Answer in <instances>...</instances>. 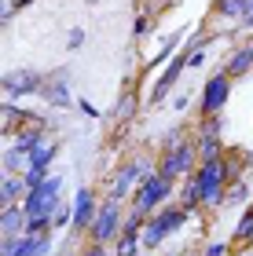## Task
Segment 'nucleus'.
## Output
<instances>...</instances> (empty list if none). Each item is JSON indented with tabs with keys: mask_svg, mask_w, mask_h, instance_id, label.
<instances>
[{
	"mask_svg": "<svg viewBox=\"0 0 253 256\" xmlns=\"http://www.w3.org/2000/svg\"><path fill=\"white\" fill-rule=\"evenodd\" d=\"M30 227V216L22 205H4V212H0V230H4V238H22Z\"/></svg>",
	"mask_w": 253,
	"mask_h": 256,
	"instance_id": "obj_14",
	"label": "nucleus"
},
{
	"mask_svg": "<svg viewBox=\"0 0 253 256\" xmlns=\"http://www.w3.org/2000/svg\"><path fill=\"white\" fill-rule=\"evenodd\" d=\"M125 208L121 202H114V198H107V202L99 205V216H96V224H92V230H88V242L92 246H114V242L121 238V230H125Z\"/></svg>",
	"mask_w": 253,
	"mask_h": 256,
	"instance_id": "obj_4",
	"label": "nucleus"
},
{
	"mask_svg": "<svg viewBox=\"0 0 253 256\" xmlns=\"http://www.w3.org/2000/svg\"><path fill=\"white\" fill-rule=\"evenodd\" d=\"M154 172H158V161H151V158H132V161H125V165L110 176V194H107V198L121 202V198L136 194L147 180L154 176Z\"/></svg>",
	"mask_w": 253,
	"mask_h": 256,
	"instance_id": "obj_3",
	"label": "nucleus"
},
{
	"mask_svg": "<svg viewBox=\"0 0 253 256\" xmlns=\"http://www.w3.org/2000/svg\"><path fill=\"white\" fill-rule=\"evenodd\" d=\"M92 4H96V0H92Z\"/></svg>",
	"mask_w": 253,
	"mask_h": 256,
	"instance_id": "obj_33",
	"label": "nucleus"
},
{
	"mask_svg": "<svg viewBox=\"0 0 253 256\" xmlns=\"http://www.w3.org/2000/svg\"><path fill=\"white\" fill-rule=\"evenodd\" d=\"M63 187H66V176H48L41 187H33L26 194V202H22L26 216L30 220H48L52 224V216L59 212V205H63Z\"/></svg>",
	"mask_w": 253,
	"mask_h": 256,
	"instance_id": "obj_2",
	"label": "nucleus"
},
{
	"mask_svg": "<svg viewBox=\"0 0 253 256\" xmlns=\"http://www.w3.org/2000/svg\"><path fill=\"white\" fill-rule=\"evenodd\" d=\"M216 15H220V18H231V22H242L246 0H216Z\"/></svg>",
	"mask_w": 253,
	"mask_h": 256,
	"instance_id": "obj_20",
	"label": "nucleus"
},
{
	"mask_svg": "<svg viewBox=\"0 0 253 256\" xmlns=\"http://www.w3.org/2000/svg\"><path fill=\"white\" fill-rule=\"evenodd\" d=\"M147 30H151V15H147V11H140V18L132 22V33L143 40V37H147Z\"/></svg>",
	"mask_w": 253,
	"mask_h": 256,
	"instance_id": "obj_24",
	"label": "nucleus"
},
{
	"mask_svg": "<svg viewBox=\"0 0 253 256\" xmlns=\"http://www.w3.org/2000/svg\"><path fill=\"white\" fill-rule=\"evenodd\" d=\"M77 256H114V249H107V246H92V242H88V246L77 252Z\"/></svg>",
	"mask_w": 253,
	"mask_h": 256,
	"instance_id": "obj_25",
	"label": "nucleus"
},
{
	"mask_svg": "<svg viewBox=\"0 0 253 256\" xmlns=\"http://www.w3.org/2000/svg\"><path fill=\"white\" fill-rule=\"evenodd\" d=\"M194 212H187L183 205H165V208H158V212L147 220V227H143V234H140V242H143V249H162V242L165 238H172L176 230L187 224Z\"/></svg>",
	"mask_w": 253,
	"mask_h": 256,
	"instance_id": "obj_1",
	"label": "nucleus"
},
{
	"mask_svg": "<svg viewBox=\"0 0 253 256\" xmlns=\"http://www.w3.org/2000/svg\"><path fill=\"white\" fill-rule=\"evenodd\" d=\"M26 194H30L26 180L4 172V180H0V198H4V205H22V202H26Z\"/></svg>",
	"mask_w": 253,
	"mask_h": 256,
	"instance_id": "obj_16",
	"label": "nucleus"
},
{
	"mask_svg": "<svg viewBox=\"0 0 253 256\" xmlns=\"http://www.w3.org/2000/svg\"><path fill=\"white\" fill-rule=\"evenodd\" d=\"M55 154H59V143H55V139H44V143L30 154V172H48Z\"/></svg>",
	"mask_w": 253,
	"mask_h": 256,
	"instance_id": "obj_17",
	"label": "nucleus"
},
{
	"mask_svg": "<svg viewBox=\"0 0 253 256\" xmlns=\"http://www.w3.org/2000/svg\"><path fill=\"white\" fill-rule=\"evenodd\" d=\"M231 84L235 80L224 74H213L209 80H205V88H202V96H198V118H220L224 106H227V99H231Z\"/></svg>",
	"mask_w": 253,
	"mask_h": 256,
	"instance_id": "obj_7",
	"label": "nucleus"
},
{
	"mask_svg": "<svg viewBox=\"0 0 253 256\" xmlns=\"http://www.w3.org/2000/svg\"><path fill=\"white\" fill-rule=\"evenodd\" d=\"M74 224H70V238H88V230H92V224H96V216H99V194L92 190V187H77V194H74Z\"/></svg>",
	"mask_w": 253,
	"mask_h": 256,
	"instance_id": "obj_9",
	"label": "nucleus"
},
{
	"mask_svg": "<svg viewBox=\"0 0 253 256\" xmlns=\"http://www.w3.org/2000/svg\"><path fill=\"white\" fill-rule=\"evenodd\" d=\"M172 190H176V183L172 180H165V176H154L143 183L140 190L132 194V208H140V212H147V216H154L158 208H165V202L172 198Z\"/></svg>",
	"mask_w": 253,
	"mask_h": 256,
	"instance_id": "obj_8",
	"label": "nucleus"
},
{
	"mask_svg": "<svg viewBox=\"0 0 253 256\" xmlns=\"http://www.w3.org/2000/svg\"><path fill=\"white\" fill-rule=\"evenodd\" d=\"M183 70H187V52H180L176 59H172V62L162 70V77H158V80H154V88H151V102H162V99L169 96V88L180 80Z\"/></svg>",
	"mask_w": 253,
	"mask_h": 256,
	"instance_id": "obj_13",
	"label": "nucleus"
},
{
	"mask_svg": "<svg viewBox=\"0 0 253 256\" xmlns=\"http://www.w3.org/2000/svg\"><path fill=\"white\" fill-rule=\"evenodd\" d=\"M227 252H231L227 242H209V246H205V256H227Z\"/></svg>",
	"mask_w": 253,
	"mask_h": 256,
	"instance_id": "obj_26",
	"label": "nucleus"
},
{
	"mask_svg": "<svg viewBox=\"0 0 253 256\" xmlns=\"http://www.w3.org/2000/svg\"><path fill=\"white\" fill-rule=\"evenodd\" d=\"M253 70V48L249 44H238V48L227 55V62H224V74L231 77V80H238V77H246Z\"/></svg>",
	"mask_w": 253,
	"mask_h": 256,
	"instance_id": "obj_15",
	"label": "nucleus"
},
{
	"mask_svg": "<svg viewBox=\"0 0 253 256\" xmlns=\"http://www.w3.org/2000/svg\"><path fill=\"white\" fill-rule=\"evenodd\" d=\"M41 99L48 102V106H59V110H70L74 106V96H70V80H66V70H52L48 77H44V92Z\"/></svg>",
	"mask_w": 253,
	"mask_h": 256,
	"instance_id": "obj_12",
	"label": "nucleus"
},
{
	"mask_svg": "<svg viewBox=\"0 0 253 256\" xmlns=\"http://www.w3.org/2000/svg\"><path fill=\"white\" fill-rule=\"evenodd\" d=\"M249 234H253V205L242 208V216H238V227H235V246H249Z\"/></svg>",
	"mask_w": 253,
	"mask_h": 256,
	"instance_id": "obj_18",
	"label": "nucleus"
},
{
	"mask_svg": "<svg viewBox=\"0 0 253 256\" xmlns=\"http://www.w3.org/2000/svg\"><path fill=\"white\" fill-rule=\"evenodd\" d=\"M41 92H44V74H37V70H8L4 74V102L41 96Z\"/></svg>",
	"mask_w": 253,
	"mask_h": 256,
	"instance_id": "obj_10",
	"label": "nucleus"
},
{
	"mask_svg": "<svg viewBox=\"0 0 253 256\" xmlns=\"http://www.w3.org/2000/svg\"><path fill=\"white\" fill-rule=\"evenodd\" d=\"M81 44H85V30H74L70 37H66V48H70V52H77Z\"/></svg>",
	"mask_w": 253,
	"mask_h": 256,
	"instance_id": "obj_28",
	"label": "nucleus"
},
{
	"mask_svg": "<svg viewBox=\"0 0 253 256\" xmlns=\"http://www.w3.org/2000/svg\"><path fill=\"white\" fill-rule=\"evenodd\" d=\"M110 249H114V256H140L143 252V242H140V234H121Z\"/></svg>",
	"mask_w": 253,
	"mask_h": 256,
	"instance_id": "obj_19",
	"label": "nucleus"
},
{
	"mask_svg": "<svg viewBox=\"0 0 253 256\" xmlns=\"http://www.w3.org/2000/svg\"><path fill=\"white\" fill-rule=\"evenodd\" d=\"M172 106H176V110L183 114V110H187V106H191V96H176V99H172Z\"/></svg>",
	"mask_w": 253,
	"mask_h": 256,
	"instance_id": "obj_30",
	"label": "nucleus"
},
{
	"mask_svg": "<svg viewBox=\"0 0 253 256\" xmlns=\"http://www.w3.org/2000/svg\"><path fill=\"white\" fill-rule=\"evenodd\" d=\"M22 180H26V187L33 190V187H41V183L48 180V172H26V176H22Z\"/></svg>",
	"mask_w": 253,
	"mask_h": 256,
	"instance_id": "obj_27",
	"label": "nucleus"
},
{
	"mask_svg": "<svg viewBox=\"0 0 253 256\" xmlns=\"http://www.w3.org/2000/svg\"><path fill=\"white\" fill-rule=\"evenodd\" d=\"M140 106V99H136V92H125L121 96V102H118V118H129V114Z\"/></svg>",
	"mask_w": 253,
	"mask_h": 256,
	"instance_id": "obj_23",
	"label": "nucleus"
},
{
	"mask_svg": "<svg viewBox=\"0 0 253 256\" xmlns=\"http://www.w3.org/2000/svg\"><path fill=\"white\" fill-rule=\"evenodd\" d=\"M55 242H52V230L48 234H22V238H4L0 246V256H52Z\"/></svg>",
	"mask_w": 253,
	"mask_h": 256,
	"instance_id": "obj_11",
	"label": "nucleus"
},
{
	"mask_svg": "<svg viewBox=\"0 0 253 256\" xmlns=\"http://www.w3.org/2000/svg\"><path fill=\"white\" fill-rule=\"evenodd\" d=\"M70 224H74V205H66V202H63V205H59V212L52 216V227H70Z\"/></svg>",
	"mask_w": 253,
	"mask_h": 256,
	"instance_id": "obj_22",
	"label": "nucleus"
},
{
	"mask_svg": "<svg viewBox=\"0 0 253 256\" xmlns=\"http://www.w3.org/2000/svg\"><path fill=\"white\" fill-rule=\"evenodd\" d=\"M249 48H253V40H249Z\"/></svg>",
	"mask_w": 253,
	"mask_h": 256,
	"instance_id": "obj_32",
	"label": "nucleus"
},
{
	"mask_svg": "<svg viewBox=\"0 0 253 256\" xmlns=\"http://www.w3.org/2000/svg\"><path fill=\"white\" fill-rule=\"evenodd\" d=\"M194 161H198V146H194V136L191 139H183V143L176 146H169L162 158H158V176H165V180H183V176H194Z\"/></svg>",
	"mask_w": 253,
	"mask_h": 256,
	"instance_id": "obj_6",
	"label": "nucleus"
},
{
	"mask_svg": "<svg viewBox=\"0 0 253 256\" xmlns=\"http://www.w3.org/2000/svg\"><path fill=\"white\" fill-rule=\"evenodd\" d=\"M194 187H198V202L202 208H213L224 202L227 194V176H224V161H198V168H194Z\"/></svg>",
	"mask_w": 253,
	"mask_h": 256,
	"instance_id": "obj_5",
	"label": "nucleus"
},
{
	"mask_svg": "<svg viewBox=\"0 0 253 256\" xmlns=\"http://www.w3.org/2000/svg\"><path fill=\"white\" fill-rule=\"evenodd\" d=\"M77 106H81V110L88 114V118H99V110H96V106H92V102H88V99H77Z\"/></svg>",
	"mask_w": 253,
	"mask_h": 256,
	"instance_id": "obj_29",
	"label": "nucleus"
},
{
	"mask_svg": "<svg viewBox=\"0 0 253 256\" xmlns=\"http://www.w3.org/2000/svg\"><path fill=\"white\" fill-rule=\"evenodd\" d=\"M246 198H249V183L238 180V183H231V190L224 194V205H242Z\"/></svg>",
	"mask_w": 253,
	"mask_h": 256,
	"instance_id": "obj_21",
	"label": "nucleus"
},
{
	"mask_svg": "<svg viewBox=\"0 0 253 256\" xmlns=\"http://www.w3.org/2000/svg\"><path fill=\"white\" fill-rule=\"evenodd\" d=\"M165 256H194V249H176V252H165Z\"/></svg>",
	"mask_w": 253,
	"mask_h": 256,
	"instance_id": "obj_31",
	"label": "nucleus"
}]
</instances>
